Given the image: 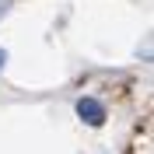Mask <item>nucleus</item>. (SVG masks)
<instances>
[{
	"mask_svg": "<svg viewBox=\"0 0 154 154\" xmlns=\"http://www.w3.org/2000/svg\"><path fill=\"white\" fill-rule=\"evenodd\" d=\"M77 116H81L84 123H91V126H102L105 123V105L95 102V98H81V102H77Z\"/></svg>",
	"mask_w": 154,
	"mask_h": 154,
	"instance_id": "1",
	"label": "nucleus"
},
{
	"mask_svg": "<svg viewBox=\"0 0 154 154\" xmlns=\"http://www.w3.org/2000/svg\"><path fill=\"white\" fill-rule=\"evenodd\" d=\"M0 14H7V0H0Z\"/></svg>",
	"mask_w": 154,
	"mask_h": 154,
	"instance_id": "2",
	"label": "nucleus"
},
{
	"mask_svg": "<svg viewBox=\"0 0 154 154\" xmlns=\"http://www.w3.org/2000/svg\"><path fill=\"white\" fill-rule=\"evenodd\" d=\"M4 60H7V53H4V49H0V67H4Z\"/></svg>",
	"mask_w": 154,
	"mask_h": 154,
	"instance_id": "3",
	"label": "nucleus"
}]
</instances>
